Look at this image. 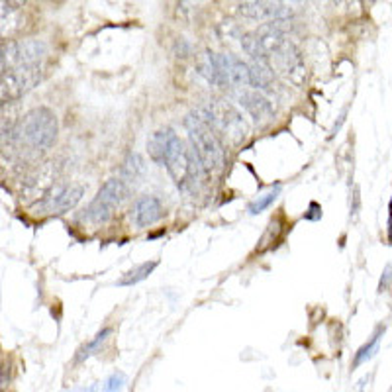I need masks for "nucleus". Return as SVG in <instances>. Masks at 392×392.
Here are the masks:
<instances>
[{
  "instance_id": "nucleus-7",
  "label": "nucleus",
  "mask_w": 392,
  "mask_h": 392,
  "mask_svg": "<svg viewBox=\"0 0 392 392\" xmlns=\"http://www.w3.org/2000/svg\"><path fill=\"white\" fill-rule=\"evenodd\" d=\"M44 71L42 65L37 67H22V69H12L0 73V101L2 104L22 99L26 92H30L37 82L42 81Z\"/></svg>"
},
{
  "instance_id": "nucleus-20",
  "label": "nucleus",
  "mask_w": 392,
  "mask_h": 392,
  "mask_svg": "<svg viewBox=\"0 0 392 392\" xmlns=\"http://www.w3.org/2000/svg\"><path fill=\"white\" fill-rule=\"evenodd\" d=\"M281 194V186H277V189H273L271 192H267V194H263V196H259L255 202H251L249 204V214H261L263 210H267L271 204H273L274 201H277V196Z\"/></svg>"
},
{
  "instance_id": "nucleus-3",
  "label": "nucleus",
  "mask_w": 392,
  "mask_h": 392,
  "mask_svg": "<svg viewBox=\"0 0 392 392\" xmlns=\"http://www.w3.org/2000/svg\"><path fill=\"white\" fill-rule=\"evenodd\" d=\"M198 112L208 120L210 126L214 128L218 137H222L224 141H228L229 146L241 144L247 137V134H249V126H247L244 114L232 102L214 99L206 106H202Z\"/></svg>"
},
{
  "instance_id": "nucleus-17",
  "label": "nucleus",
  "mask_w": 392,
  "mask_h": 392,
  "mask_svg": "<svg viewBox=\"0 0 392 392\" xmlns=\"http://www.w3.org/2000/svg\"><path fill=\"white\" fill-rule=\"evenodd\" d=\"M157 265H159V261H146V263L136 265L134 269H129L128 273L122 274V279H118L116 284L118 286H134V284L141 283V281H146L147 277L153 273Z\"/></svg>"
},
{
  "instance_id": "nucleus-23",
  "label": "nucleus",
  "mask_w": 392,
  "mask_h": 392,
  "mask_svg": "<svg viewBox=\"0 0 392 392\" xmlns=\"http://www.w3.org/2000/svg\"><path fill=\"white\" fill-rule=\"evenodd\" d=\"M2 2H6L10 6H14V8H22L24 4H26V0H2Z\"/></svg>"
},
{
  "instance_id": "nucleus-8",
  "label": "nucleus",
  "mask_w": 392,
  "mask_h": 392,
  "mask_svg": "<svg viewBox=\"0 0 392 392\" xmlns=\"http://www.w3.org/2000/svg\"><path fill=\"white\" fill-rule=\"evenodd\" d=\"M269 65L273 67L274 73L284 77L296 87H302L306 81V61L302 57L301 49L291 39H286L284 46L269 57Z\"/></svg>"
},
{
  "instance_id": "nucleus-6",
  "label": "nucleus",
  "mask_w": 392,
  "mask_h": 392,
  "mask_svg": "<svg viewBox=\"0 0 392 392\" xmlns=\"http://www.w3.org/2000/svg\"><path fill=\"white\" fill-rule=\"evenodd\" d=\"M0 69L12 71L22 67H37L46 59L47 46L39 39H20V42H2L0 51Z\"/></svg>"
},
{
  "instance_id": "nucleus-15",
  "label": "nucleus",
  "mask_w": 392,
  "mask_h": 392,
  "mask_svg": "<svg viewBox=\"0 0 392 392\" xmlns=\"http://www.w3.org/2000/svg\"><path fill=\"white\" fill-rule=\"evenodd\" d=\"M224 55V65H226V73L232 82V87H249V65L244 63L239 57L232 53H222Z\"/></svg>"
},
{
  "instance_id": "nucleus-5",
  "label": "nucleus",
  "mask_w": 392,
  "mask_h": 392,
  "mask_svg": "<svg viewBox=\"0 0 392 392\" xmlns=\"http://www.w3.org/2000/svg\"><path fill=\"white\" fill-rule=\"evenodd\" d=\"M196 161H198L196 153L186 147V144L181 137L175 136L173 141H171V147H169L167 159H165V167H167L169 177L173 179V183L181 191H186L198 179V165H196Z\"/></svg>"
},
{
  "instance_id": "nucleus-25",
  "label": "nucleus",
  "mask_w": 392,
  "mask_h": 392,
  "mask_svg": "<svg viewBox=\"0 0 392 392\" xmlns=\"http://www.w3.org/2000/svg\"><path fill=\"white\" fill-rule=\"evenodd\" d=\"M67 392H96V384H89V386H81V388H75V391Z\"/></svg>"
},
{
  "instance_id": "nucleus-19",
  "label": "nucleus",
  "mask_w": 392,
  "mask_h": 392,
  "mask_svg": "<svg viewBox=\"0 0 392 392\" xmlns=\"http://www.w3.org/2000/svg\"><path fill=\"white\" fill-rule=\"evenodd\" d=\"M110 334H112V328H104L102 331H99V334H96V338L92 339L89 346H84L81 351H79L81 355L77 357V359H79V361H82V359H87L89 355H94V353H96V351L101 349L102 343H104V341L108 339Z\"/></svg>"
},
{
  "instance_id": "nucleus-2",
  "label": "nucleus",
  "mask_w": 392,
  "mask_h": 392,
  "mask_svg": "<svg viewBox=\"0 0 392 392\" xmlns=\"http://www.w3.org/2000/svg\"><path fill=\"white\" fill-rule=\"evenodd\" d=\"M184 128L191 137L192 151L198 157V163L204 171H218L224 165V151L220 146L218 134L210 126V122L201 112H191L184 118Z\"/></svg>"
},
{
  "instance_id": "nucleus-10",
  "label": "nucleus",
  "mask_w": 392,
  "mask_h": 392,
  "mask_svg": "<svg viewBox=\"0 0 392 392\" xmlns=\"http://www.w3.org/2000/svg\"><path fill=\"white\" fill-rule=\"evenodd\" d=\"M196 71L201 77H204L210 84L218 87V89H229L232 82L226 73V65H224V55L212 53L210 49H204L196 55Z\"/></svg>"
},
{
  "instance_id": "nucleus-21",
  "label": "nucleus",
  "mask_w": 392,
  "mask_h": 392,
  "mask_svg": "<svg viewBox=\"0 0 392 392\" xmlns=\"http://www.w3.org/2000/svg\"><path fill=\"white\" fill-rule=\"evenodd\" d=\"M124 384H126V374L116 371V373L110 374L108 381L102 386V392H122Z\"/></svg>"
},
{
  "instance_id": "nucleus-22",
  "label": "nucleus",
  "mask_w": 392,
  "mask_h": 392,
  "mask_svg": "<svg viewBox=\"0 0 392 392\" xmlns=\"http://www.w3.org/2000/svg\"><path fill=\"white\" fill-rule=\"evenodd\" d=\"M331 2L341 14H359L361 10V0H331Z\"/></svg>"
},
{
  "instance_id": "nucleus-24",
  "label": "nucleus",
  "mask_w": 392,
  "mask_h": 392,
  "mask_svg": "<svg viewBox=\"0 0 392 392\" xmlns=\"http://www.w3.org/2000/svg\"><path fill=\"white\" fill-rule=\"evenodd\" d=\"M388 241L392 244V201L388 204Z\"/></svg>"
},
{
  "instance_id": "nucleus-1",
  "label": "nucleus",
  "mask_w": 392,
  "mask_h": 392,
  "mask_svg": "<svg viewBox=\"0 0 392 392\" xmlns=\"http://www.w3.org/2000/svg\"><path fill=\"white\" fill-rule=\"evenodd\" d=\"M57 132H59V122L53 110L39 106V108L30 110L26 116L20 120L6 141L8 146H18L20 149L26 147L34 151H46L55 144Z\"/></svg>"
},
{
  "instance_id": "nucleus-18",
  "label": "nucleus",
  "mask_w": 392,
  "mask_h": 392,
  "mask_svg": "<svg viewBox=\"0 0 392 392\" xmlns=\"http://www.w3.org/2000/svg\"><path fill=\"white\" fill-rule=\"evenodd\" d=\"M383 334H384V328L377 329V334H374L373 338L369 339L365 346H363L361 349H359V351H357L355 359H353V367L363 365L365 361L373 359L374 353L379 351V343H381V338H383Z\"/></svg>"
},
{
  "instance_id": "nucleus-16",
  "label": "nucleus",
  "mask_w": 392,
  "mask_h": 392,
  "mask_svg": "<svg viewBox=\"0 0 392 392\" xmlns=\"http://www.w3.org/2000/svg\"><path fill=\"white\" fill-rule=\"evenodd\" d=\"M120 179H124L126 183H139L146 175V165H144V159L139 153L132 151L128 153V157L124 159V163L120 167Z\"/></svg>"
},
{
  "instance_id": "nucleus-26",
  "label": "nucleus",
  "mask_w": 392,
  "mask_h": 392,
  "mask_svg": "<svg viewBox=\"0 0 392 392\" xmlns=\"http://www.w3.org/2000/svg\"><path fill=\"white\" fill-rule=\"evenodd\" d=\"M363 2H373V0H363Z\"/></svg>"
},
{
  "instance_id": "nucleus-12",
  "label": "nucleus",
  "mask_w": 392,
  "mask_h": 392,
  "mask_svg": "<svg viewBox=\"0 0 392 392\" xmlns=\"http://www.w3.org/2000/svg\"><path fill=\"white\" fill-rule=\"evenodd\" d=\"M163 218V206L156 196H141L134 206V224L137 228H149Z\"/></svg>"
},
{
  "instance_id": "nucleus-9",
  "label": "nucleus",
  "mask_w": 392,
  "mask_h": 392,
  "mask_svg": "<svg viewBox=\"0 0 392 392\" xmlns=\"http://www.w3.org/2000/svg\"><path fill=\"white\" fill-rule=\"evenodd\" d=\"M84 189L81 184H69L55 189L49 194H46L42 202H37L34 206V214H65L69 210H73L81 202Z\"/></svg>"
},
{
  "instance_id": "nucleus-14",
  "label": "nucleus",
  "mask_w": 392,
  "mask_h": 392,
  "mask_svg": "<svg viewBox=\"0 0 392 392\" xmlns=\"http://www.w3.org/2000/svg\"><path fill=\"white\" fill-rule=\"evenodd\" d=\"M175 136L177 134L173 129L165 128L157 129L156 134H151V137L147 139V153L157 165H165V159H167V153H169V147H171Z\"/></svg>"
},
{
  "instance_id": "nucleus-13",
  "label": "nucleus",
  "mask_w": 392,
  "mask_h": 392,
  "mask_svg": "<svg viewBox=\"0 0 392 392\" xmlns=\"http://www.w3.org/2000/svg\"><path fill=\"white\" fill-rule=\"evenodd\" d=\"M274 79L277 73L269 61H251L249 65V87H253L255 91L261 92H273Z\"/></svg>"
},
{
  "instance_id": "nucleus-4",
  "label": "nucleus",
  "mask_w": 392,
  "mask_h": 392,
  "mask_svg": "<svg viewBox=\"0 0 392 392\" xmlns=\"http://www.w3.org/2000/svg\"><path fill=\"white\" fill-rule=\"evenodd\" d=\"M128 196L129 186L124 179H110L102 184L94 201L84 210V220L92 224H106L116 214V210L128 201Z\"/></svg>"
},
{
  "instance_id": "nucleus-11",
  "label": "nucleus",
  "mask_w": 392,
  "mask_h": 392,
  "mask_svg": "<svg viewBox=\"0 0 392 392\" xmlns=\"http://www.w3.org/2000/svg\"><path fill=\"white\" fill-rule=\"evenodd\" d=\"M237 102L246 108V112L253 118L257 126H263L267 122H271L274 118V108L273 102L265 96V92L261 91H237L236 94Z\"/></svg>"
}]
</instances>
